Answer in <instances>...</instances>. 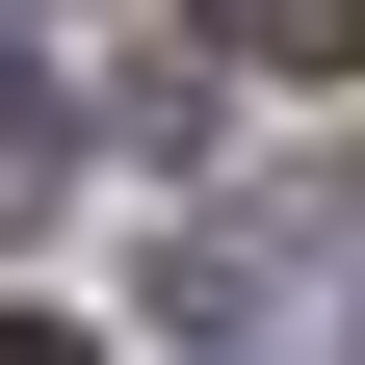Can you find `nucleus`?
Listing matches in <instances>:
<instances>
[{
  "label": "nucleus",
  "mask_w": 365,
  "mask_h": 365,
  "mask_svg": "<svg viewBox=\"0 0 365 365\" xmlns=\"http://www.w3.org/2000/svg\"><path fill=\"white\" fill-rule=\"evenodd\" d=\"M0 365H105V339H78V313H0Z\"/></svg>",
  "instance_id": "obj_3"
},
{
  "label": "nucleus",
  "mask_w": 365,
  "mask_h": 365,
  "mask_svg": "<svg viewBox=\"0 0 365 365\" xmlns=\"http://www.w3.org/2000/svg\"><path fill=\"white\" fill-rule=\"evenodd\" d=\"M53 182H78V130H53V78L0 53V235H26V209H53Z\"/></svg>",
  "instance_id": "obj_2"
},
{
  "label": "nucleus",
  "mask_w": 365,
  "mask_h": 365,
  "mask_svg": "<svg viewBox=\"0 0 365 365\" xmlns=\"http://www.w3.org/2000/svg\"><path fill=\"white\" fill-rule=\"evenodd\" d=\"M182 26H209L235 78H339V53H365V0H182Z\"/></svg>",
  "instance_id": "obj_1"
}]
</instances>
